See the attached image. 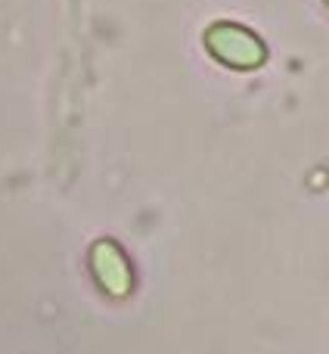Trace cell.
Returning <instances> with one entry per match:
<instances>
[{
  "instance_id": "cell-1",
  "label": "cell",
  "mask_w": 329,
  "mask_h": 354,
  "mask_svg": "<svg viewBox=\"0 0 329 354\" xmlns=\"http://www.w3.org/2000/svg\"><path fill=\"white\" fill-rule=\"evenodd\" d=\"M202 44H205L208 56H214L220 66L236 68V72H252V68L264 66V59H267V47H264L261 37L236 22L208 25L205 35H202Z\"/></svg>"
},
{
  "instance_id": "cell-2",
  "label": "cell",
  "mask_w": 329,
  "mask_h": 354,
  "mask_svg": "<svg viewBox=\"0 0 329 354\" xmlns=\"http://www.w3.org/2000/svg\"><path fill=\"white\" fill-rule=\"evenodd\" d=\"M91 270L103 286V292L112 299H124L134 289V270H131L122 245L112 243V239H97L91 245Z\"/></svg>"
},
{
  "instance_id": "cell-3",
  "label": "cell",
  "mask_w": 329,
  "mask_h": 354,
  "mask_svg": "<svg viewBox=\"0 0 329 354\" xmlns=\"http://www.w3.org/2000/svg\"><path fill=\"white\" fill-rule=\"evenodd\" d=\"M323 3H326V6H329V0H323Z\"/></svg>"
}]
</instances>
